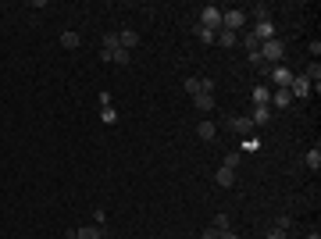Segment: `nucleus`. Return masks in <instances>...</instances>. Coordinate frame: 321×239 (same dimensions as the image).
Returning <instances> with one entry per match:
<instances>
[{"label":"nucleus","instance_id":"10","mask_svg":"<svg viewBox=\"0 0 321 239\" xmlns=\"http://www.w3.org/2000/svg\"><path fill=\"white\" fill-rule=\"evenodd\" d=\"M289 93H293V97H307V93H310V83H307V75L293 78V86H289Z\"/></svg>","mask_w":321,"mask_h":239},{"label":"nucleus","instance_id":"14","mask_svg":"<svg viewBox=\"0 0 321 239\" xmlns=\"http://www.w3.org/2000/svg\"><path fill=\"white\" fill-rule=\"evenodd\" d=\"M214 43H221V47H232V43H239V36L235 32H228V29H218V39Z\"/></svg>","mask_w":321,"mask_h":239},{"label":"nucleus","instance_id":"24","mask_svg":"<svg viewBox=\"0 0 321 239\" xmlns=\"http://www.w3.org/2000/svg\"><path fill=\"white\" fill-rule=\"evenodd\" d=\"M211 228H218V232H221V228H228V214H218V218H214V225H211Z\"/></svg>","mask_w":321,"mask_h":239},{"label":"nucleus","instance_id":"18","mask_svg":"<svg viewBox=\"0 0 321 239\" xmlns=\"http://www.w3.org/2000/svg\"><path fill=\"white\" fill-rule=\"evenodd\" d=\"M111 61H114V64H129V61H132V54H129V50H122V47H114V50H111Z\"/></svg>","mask_w":321,"mask_h":239},{"label":"nucleus","instance_id":"20","mask_svg":"<svg viewBox=\"0 0 321 239\" xmlns=\"http://www.w3.org/2000/svg\"><path fill=\"white\" fill-rule=\"evenodd\" d=\"M228 125H235L239 132H250V129H254V122H250V118H232Z\"/></svg>","mask_w":321,"mask_h":239},{"label":"nucleus","instance_id":"3","mask_svg":"<svg viewBox=\"0 0 321 239\" xmlns=\"http://www.w3.org/2000/svg\"><path fill=\"white\" fill-rule=\"evenodd\" d=\"M243 25H247V11H225L221 15V29H228V32L243 29Z\"/></svg>","mask_w":321,"mask_h":239},{"label":"nucleus","instance_id":"4","mask_svg":"<svg viewBox=\"0 0 321 239\" xmlns=\"http://www.w3.org/2000/svg\"><path fill=\"white\" fill-rule=\"evenodd\" d=\"M139 43V36H136V29H125V32H118V47L122 50H129L132 54V47Z\"/></svg>","mask_w":321,"mask_h":239},{"label":"nucleus","instance_id":"25","mask_svg":"<svg viewBox=\"0 0 321 239\" xmlns=\"http://www.w3.org/2000/svg\"><path fill=\"white\" fill-rule=\"evenodd\" d=\"M243 43H247V47H250V54H254V50H257V43H261V39H257V36H254V32H250V36H247V39H243Z\"/></svg>","mask_w":321,"mask_h":239},{"label":"nucleus","instance_id":"22","mask_svg":"<svg viewBox=\"0 0 321 239\" xmlns=\"http://www.w3.org/2000/svg\"><path fill=\"white\" fill-rule=\"evenodd\" d=\"M114 47H118V36H114V32H107V36H104V50H107V54H111V50H114Z\"/></svg>","mask_w":321,"mask_h":239},{"label":"nucleus","instance_id":"1","mask_svg":"<svg viewBox=\"0 0 321 239\" xmlns=\"http://www.w3.org/2000/svg\"><path fill=\"white\" fill-rule=\"evenodd\" d=\"M257 54H261V61H264V64H275L278 57L286 54V47H282V39H264Z\"/></svg>","mask_w":321,"mask_h":239},{"label":"nucleus","instance_id":"6","mask_svg":"<svg viewBox=\"0 0 321 239\" xmlns=\"http://www.w3.org/2000/svg\"><path fill=\"white\" fill-rule=\"evenodd\" d=\"M75 239H104V228L100 225H83V228H75Z\"/></svg>","mask_w":321,"mask_h":239},{"label":"nucleus","instance_id":"7","mask_svg":"<svg viewBox=\"0 0 321 239\" xmlns=\"http://www.w3.org/2000/svg\"><path fill=\"white\" fill-rule=\"evenodd\" d=\"M254 36L261 39V43H264V39H275V25H271V22H257V25H254Z\"/></svg>","mask_w":321,"mask_h":239},{"label":"nucleus","instance_id":"29","mask_svg":"<svg viewBox=\"0 0 321 239\" xmlns=\"http://www.w3.org/2000/svg\"><path fill=\"white\" fill-rule=\"evenodd\" d=\"M104 239H107V235H104Z\"/></svg>","mask_w":321,"mask_h":239},{"label":"nucleus","instance_id":"2","mask_svg":"<svg viewBox=\"0 0 321 239\" xmlns=\"http://www.w3.org/2000/svg\"><path fill=\"white\" fill-rule=\"evenodd\" d=\"M200 25H204V29H214V32H218V29H221V11H218L214 4H207L204 11H200Z\"/></svg>","mask_w":321,"mask_h":239},{"label":"nucleus","instance_id":"5","mask_svg":"<svg viewBox=\"0 0 321 239\" xmlns=\"http://www.w3.org/2000/svg\"><path fill=\"white\" fill-rule=\"evenodd\" d=\"M271 78H275V83H278V86H286V90H289L296 75H293L289 68H271Z\"/></svg>","mask_w":321,"mask_h":239},{"label":"nucleus","instance_id":"8","mask_svg":"<svg viewBox=\"0 0 321 239\" xmlns=\"http://www.w3.org/2000/svg\"><path fill=\"white\" fill-rule=\"evenodd\" d=\"M214 182H218V186H225V189H228V186H235V172H232V168H225V165H221V168H218V175H214Z\"/></svg>","mask_w":321,"mask_h":239},{"label":"nucleus","instance_id":"27","mask_svg":"<svg viewBox=\"0 0 321 239\" xmlns=\"http://www.w3.org/2000/svg\"><path fill=\"white\" fill-rule=\"evenodd\" d=\"M307 239H321V235H317V232H310V235H307Z\"/></svg>","mask_w":321,"mask_h":239},{"label":"nucleus","instance_id":"28","mask_svg":"<svg viewBox=\"0 0 321 239\" xmlns=\"http://www.w3.org/2000/svg\"><path fill=\"white\" fill-rule=\"evenodd\" d=\"M64 239H75V228H71V232H68V235H64Z\"/></svg>","mask_w":321,"mask_h":239},{"label":"nucleus","instance_id":"26","mask_svg":"<svg viewBox=\"0 0 321 239\" xmlns=\"http://www.w3.org/2000/svg\"><path fill=\"white\" fill-rule=\"evenodd\" d=\"M268 239H286V232H282V228H271V232H268Z\"/></svg>","mask_w":321,"mask_h":239},{"label":"nucleus","instance_id":"23","mask_svg":"<svg viewBox=\"0 0 321 239\" xmlns=\"http://www.w3.org/2000/svg\"><path fill=\"white\" fill-rule=\"evenodd\" d=\"M186 93H189V97L200 93V78H186Z\"/></svg>","mask_w":321,"mask_h":239},{"label":"nucleus","instance_id":"12","mask_svg":"<svg viewBox=\"0 0 321 239\" xmlns=\"http://www.w3.org/2000/svg\"><path fill=\"white\" fill-rule=\"evenodd\" d=\"M78 43H83V39H78V32H71V29L61 32V47H64V50H75Z\"/></svg>","mask_w":321,"mask_h":239},{"label":"nucleus","instance_id":"9","mask_svg":"<svg viewBox=\"0 0 321 239\" xmlns=\"http://www.w3.org/2000/svg\"><path fill=\"white\" fill-rule=\"evenodd\" d=\"M268 104H275V107H289V104H293V93L282 86L278 93H271V100H268Z\"/></svg>","mask_w":321,"mask_h":239},{"label":"nucleus","instance_id":"17","mask_svg":"<svg viewBox=\"0 0 321 239\" xmlns=\"http://www.w3.org/2000/svg\"><path fill=\"white\" fill-rule=\"evenodd\" d=\"M268 118H271V107H254V114H250V122H254V125H264Z\"/></svg>","mask_w":321,"mask_h":239},{"label":"nucleus","instance_id":"11","mask_svg":"<svg viewBox=\"0 0 321 239\" xmlns=\"http://www.w3.org/2000/svg\"><path fill=\"white\" fill-rule=\"evenodd\" d=\"M303 161H307V168H310V172H317V168H321V146H310Z\"/></svg>","mask_w":321,"mask_h":239},{"label":"nucleus","instance_id":"19","mask_svg":"<svg viewBox=\"0 0 321 239\" xmlns=\"http://www.w3.org/2000/svg\"><path fill=\"white\" fill-rule=\"evenodd\" d=\"M196 36H200V43H214V39H218V32L214 29H204V25H196Z\"/></svg>","mask_w":321,"mask_h":239},{"label":"nucleus","instance_id":"16","mask_svg":"<svg viewBox=\"0 0 321 239\" xmlns=\"http://www.w3.org/2000/svg\"><path fill=\"white\" fill-rule=\"evenodd\" d=\"M193 104H196L200 111H211V107H214V97H211V93H196V97H193Z\"/></svg>","mask_w":321,"mask_h":239},{"label":"nucleus","instance_id":"21","mask_svg":"<svg viewBox=\"0 0 321 239\" xmlns=\"http://www.w3.org/2000/svg\"><path fill=\"white\" fill-rule=\"evenodd\" d=\"M100 118H104L107 125H114V122H118V111H114V107H104V111H100Z\"/></svg>","mask_w":321,"mask_h":239},{"label":"nucleus","instance_id":"13","mask_svg":"<svg viewBox=\"0 0 321 239\" xmlns=\"http://www.w3.org/2000/svg\"><path fill=\"white\" fill-rule=\"evenodd\" d=\"M214 136H218V125H214V122H200V139L211 143Z\"/></svg>","mask_w":321,"mask_h":239},{"label":"nucleus","instance_id":"15","mask_svg":"<svg viewBox=\"0 0 321 239\" xmlns=\"http://www.w3.org/2000/svg\"><path fill=\"white\" fill-rule=\"evenodd\" d=\"M268 100H271L268 86H257V90H254V107H268Z\"/></svg>","mask_w":321,"mask_h":239},{"label":"nucleus","instance_id":"30","mask_svg":"<svg viewBox=\"0 0 321 239\" xmlns=\"http://www.w3.org/2000/svg\"><path fill=\"white\" fill-rule=\"evenodd\" d=\"M196 239H200V235H196Z\"/></svg>","mask_w":321,"mask_h":239}]
</instances>
